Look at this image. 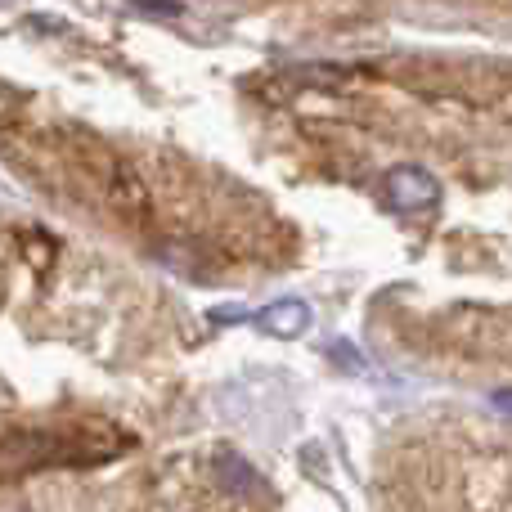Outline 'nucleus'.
I'll list each match as a JSON object with an SVG mask.
<instances>
[{
    "label": "nucleus",
    "instance_id": "1",
    "mask_svg": "<svg viewBox=\"0 0 512 512\" xmlns=\"http://www.w3.org/2000/svg\"><path fill=\"white\" fill-rule=\"evenodd\" d=\"M95 454L86 450H68L59 436L50 432H23V436H9L0 445V481L18 477V472H41V468H59V463H86Z\"/></svg>",
    "mask_w": 512,
    "mask_h": 512
},
{
    "label": "nucleus",
    "instance_id": "2",
    "mask_svg": "<svg viewBox=\"0 0 512 512\" xmlns=\"http://www.w3.org/2000/svg\"><path fill=\"white\" fill-rule=\"evenodd\" d=\"M436 198H441V185L432 180V171L409 167V162L387 171V203L396 212H432Z\"/></svg>",
    "mask_w": 512,
    "mask_h": 512
},
{
    "label": "nucleus",
    "instance_id": "3",
    "mask_svg": "<svg viewBox=\"0 0 512 512\" xmlns=\"http://www.w3.org/2000/svg\"><path fill=\"white\" fill-rule=\"evenodd\" d=\"M256 324H261V333H270V337H301L306 333V324H310V306L306 301H297V297H283V301H274V306H265V310H256Z\"/></svg>",
    "mask_w": 512,
    "mask_h": 512
},
{
    "label": "nucleus",
    "instance_id": "4",
    "mask_svg": "<svg viewBox=\"0 0 512 512\" xmlns=\"http://www.w3.org/2000/svg\"><path fill=\"white\" fill-rule=\"evenodd\" d=\"M328 351L337 355V369H346V373H364V355L355 351L351 342H333V346H328Z\"/></svg>",
    "mask_w": 512,
    "mask_h": 512
},
{
    "label": "nucleus",
    "instance_id": "5",
    "mask_svg": "<svg viewBox=\"0 0 512 512\" xmlns=\"http://www.w3.org/2000/svg\"><path fill=\"white\" fill-rule=\"evenodd\" d=\"M490 409H495V414H504V418H512V391H490Z\"/></svg>",
    "mask_w": 512,
    "mask_h": 512
}]
</instances>
